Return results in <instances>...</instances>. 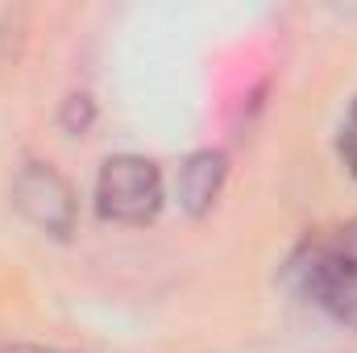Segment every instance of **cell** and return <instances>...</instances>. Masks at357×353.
Instances as JSON below:
<instances>
[{"label":"cell","instance_id":"7","mask_svg":"<svg viewBox=\"0 0 357 353\" xmlns=\"http://www.w3.org/2000/svg\"><path fill=\"white\" fill-rule=\"evenodd\" d=\"M0 353H71V350H54V345H25V341H17V345H4Z\"/></svg>","mask_w":357,"mask_h":353},{"label":"cell","instance_id":"2","mask_svg":"<svg viewBox=\"0 0 357 353\" xmlns=\"http://www.w3.org/2000/svg\"><path fill=\"white\" fill-rule=\"evenodd\" d=\"M167 204V179L146 154H112L96 171V212L100 220L142 229L154 225Z\"/></svg>","mask_w":357,"mask_h":353},{"label":"cell","instance_id":"5","mask_svg":"<svg viewBox=\"0 0 357 353\" xmlns=\"http://www.w3.org/2000/svg\"><path fill=\"white\" fill-rule=\"evenodd\" d=\"M337 150H341L345 171L357 179V96L349 100V108H345V117H341V129H337Z\"/></svg>","mask_w":357,"mask_h":353},{"label":"cell","instance_id":"1","mask_svg":"<svg viewBox=\"0 0 357 353\" xmlns=\"http://www.w3.org/2000/svg\"><path fill=\"white\" fill-rule=\"evenodd\" d=\"M291 283L316 312L357 333V229L307 237L291 258Z\"/></svg>","mask_w":357,"mask_h":353},{"label":"cell","instance_id":"6","mask_svg":"<svg viewBox=\"0 0 357 353\" xmlns=\"http://www.w3.org/2000/svg\"><path fill=\"white\" fill-rule=\"evenodd\" d=\"M91 121H96L91 96H71V100L63 104V129H67L71 137H84V133L91 129Z\"/></svg>","mask_w":357,"mask_h":353},{"label":"cell","instance_id":"3","mask_svg":"<svg viewBox=\"0 0 357 353\" xmlns=\"http://www.w3.org/2000/svg\"><path fill=\"white\" fill-rule=\"evenodd\" d=\"M13 208L21 212L25 225H33L46 237L67 241L75 233V191L50 163H25L13 175Z\"/></svg>","mask_w":357,"mask_h":353},{"label":"cell","instance_id":"4","mask_svg":"<svg viewBox=\"0 0 357 353\" xmlns=\"http://www.w3.org/2000/svg\"><path fill=\"white\" fill-rule=\"evenodd\" d=\"M225 179H229L225 150H195V154H187L183 167H178V183H175L183 212H191V216L212 212V204L225 191Z\"/></svg>","mask_w":357,"mask_h":353}]
</instances>
